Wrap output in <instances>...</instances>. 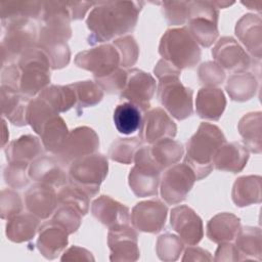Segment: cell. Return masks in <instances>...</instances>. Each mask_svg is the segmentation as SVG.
<instances>
[{
  "mask_svg": "<svg viewBox=\"0 0 262 262\" xmlns=\"http://www.w3.org/2000/svg\"><path fill=\"white\" fill-rule=\"evenodd\" d=\"M142 5L141 1L95 2L86 20L90 31L87 43L95 45L132 32Z\"/></svg>",
  "mask_w": 262,
  "mask_h": 262,
  "instance_id": "6da1fadb",
  "label": "cell"
},
{
  "mask_svg": "<svg viewBox=\"0 0 262 262\" xmlns=\"http://www.w3.org/2000/svg\"><path fill=\"white\" fill-rule=\"evenodd\" d=\"M154 73L159 80L157 97L162 106L178 121L190 117L193 112V91L181 83V71L162 58L157 62Z\"/></svg>",
  "mask_w": 262,
  "mask_h": 262,
  "instance_id": "7a4b0ae2",
  "label": "cell"
},
{
  "mask_svg": "<svg viewBox=\"0 0 262 262\" xmlns=\"http://www.w3.org/2000/svg\"><path fill=\"white\" fill-rule=\"evenodd\" d=\"M226 142L222 130L211 123L200 124L195 133L186 142L184 163L194 172L196 180L207 177L213 170V159Z\"/></svg>",
  "mask_w": 262,
  "mask_h": 262,
  "instance_id": "3957f363",
  "label": "cell"
},
{
  "mask_svg": "<svg viewBox=\"0 0 262 262\" xmlns=\"http://www.w3.org/2000/svg\"><path fill=\"white\" fill-rule=\"evenodd\" d=\"M1 61L2 68L19 59L27 51L38 45L39 32L33 19L1 21Z\"/></svg>",
  "mask_w": 262,
  "mask_h": 262,
  "instance_id": "277c9868",
  "label": "cell"
},
{
  "mask_svg": "<svg viewBox=\"0 0 262 262\" xmlns=\"http://www.w3.org/2000/svg\"><path fill=\"white\" fill-rule=\"evenodd\" d=\"M159 53L180 71L193 68L201 59L199 44L185 27L168 29L160 40Z\"/></svg>",
  "mask_w": 262,
  "mask_h": 262,
  "instance_id": "5b68a950",
  "label": "cell"
},
{
  "mask_svg": "<svg viewBox=\"0 0 262 262\" xmlns=\"http://www.w3.org/2000/svg\"><path fill=\"white\" fill-rule=\"evenodd\" d=\"M108 172V162L101 154H92L70 164L68 178L70 184L82 189L89 198L96 195L100 184Z\"/></svg>",
  "mask_w": 262,
  "mask_h": 262,
  "instance_id": "8992f818",
  "label": "cell"
},
{
  "mask_svg": "<svg viewBox=\"0 0 262 262\" xmlns=\"http://www.w3.org/2000/svg\"><path fill=\"white\" fill-rule=\"evenodd\" d=\"M17 66L20 72L19 90L24 95L33 97L49 85L51 64L38 46L27 51L18 59Z\"/></svg>",
  "mask_w": 262,
  "mask_h": 262,
  "instance_id": "52a82bcc",
  "label": "cell"
},
{
  "mask_svg": "<svg viewBox=\"0 0 262 262\" xmlns=\"http://www.w3.org/2000/svg\"><path fill=\"white\" fill-rule=\"evenodd\" d=\"M134 163L128 175L132 192L138 198L157 195L161 181L160 174L163 170L152 159L149 146H142L136 151Z\"/></svg>",
  "mask_w": 262,
  "mask_h": 262,
  "instance_id": "ba28073f",
  "label": "cell"
},
{
  "mask_svg": "<svg viewBox=\"0 0 262 262\" xmlns=\"http://www.w3.org/2000/svg\"><path fill=\"white\" fill-rule=\"evenodd\" d=\"M189 18L187 31L193 40L203 47H210L219 35V11L212 1H188Z\"/></svg>",
  "mask_w": 262,
  "mask_h": 262,
  "instance_id": "9c48e42d",
  "label": "cell"
},
{
  "mask_svg": "<svg viewBox=\"0 0 262 262\" xmlns=\"http://www.w3.org/2000/svg\"><path fill=\"white\" fill-rule=\"evenodd\" d=\"M71 37V26L43 25L41 27L37 46L48 57L52 70H59L69 64L71 60V50L68 45V40Z\"/></svg>",
  "mask_w": 262,
  "mask_h": 262,
  "instance_id": "30bf717a",
  "label": "cell"
},
{
  "mask_svg": "<svg viewBox=\"0 0 262 262\" xmlns=\"http://www.w3.org/2000/svg\"><path fill=\"white\" fill-rule=\"evenodd\" d=\"M195 180V174L187 164H175L169 167L161 179L160 192L162 199L169 205L184 201Z\"/></svg>",
  "mask_w": 262,
  "mask_h": 262,
  "instance_id": "8fae6325",
  "label": "cell"
},
{
  "mask_svg": "<svg viewBox=\"0 0 262 262\" xmlns=\"http://www.w3.org/2000/svg\"><path fill=\"white\" fill-rule=\"evenodd\" d=\"M75 64L101 78L115 72L120 66V54L113 44H101L76 54Z\"/></svg>",
  "mask_w": 262,
  "mask_h": 262,
  "instance_id": "7c38bea8",
  "label": "cell"
},
{
  "mask_svg": "<svg viewBox=\"0 0 262 262\" xmlns=\"http://www.w3.org/2000/svg\"><path fill=\"white\" fill-rule=\"evenodd\" d=\"M127 71V82L120 96L135 104L141 112H146L150 106V100L157 90L156 80L149 73L139 69Z\"/></svg>",
  "mask_w": 262,
  "mask_h": 262,
  "instance_id": "4fadbf2b",
  "label": "cell"
},
{
  "mask_svg": "<svg viewBox=\"0 0 262 262\" xmlns=\"http://www.w3.org/2000/svg\"><path fill=\"white\" fill-rule=\"evenodd\" d=\"M168 215V207L158 199L137 203L131 212L133 227L141 232L158 233L163 229Z\"/></svg>",
  "mask_w": 262,
  "mask_h": 262,
  "instance_id": "5bb4252c",
  "label": "cell"
},
{
  "mask_svg": "<svg viewBox=\"0 0 262 262\" xmlns=\"http://www.w3.org/2000/svg\"><path fill=\"white\" fill-rule=\"evenodd\" d=\"M107 246L111 251L110 260L113 262H133L140 257L137 232L130 225L108 229Z\"/></svg>",
  "mask_w": 262,
  "mask_h": 262,
  "instance_id": "9a60e30c",
  "label": "cell"
},
{
  "mask_svg": "<svg viewBox=\"0 0 262 262\" xmlns=\"http://www.w3.org/2000/svg\"><path fill=\"white\" fill-rule=\"evenodd\" d=\"M99 147V137L90 127L80 126L72 130L61 151L59 161L71 164L75 160L94 154Z\"/></svg>",
  "mask_w": 262,
  "mask_h": 262,
  "instance_id": "2e32d148",
  "label": "cell"
},
{
  "mask_svg": "<svg viewBox=\"0 0 262 262\" xmlns=\"http://www.w3.org/2000/svg\"><path fill=\"white\" fill-rule=\"evenodd\" d=\"M177 133V126L166 111L155 107L144 112L139 128V138L152 144L164 138H173Z\"/></svg>",
  "mask_w": 262,
  "mask_h": 262,
  "instance_id": "e0dca14e",
  "label": "cell"
},
{
  "mask_svg": "<svg viewBox=\"0 0 262 262\" xmlns=\"http://www.w3.org/2000/svg\"><path fill=\"white\" fill-rule=\"evenodd\" d=\"M212 55L223 70L233 72L234 74L247 71L252 63L250 55L230 36L221 37L216 42L212 49Z\"/></svg>",
  "mask_w": 262,
  "mask_h": 262,
  "instance_id": "ac0fdd59",
  "label": "cell"
},
{
  "mask_svg": "<svg viewBox=\"0 0 262 262\" xmlns=\"http://www.w3.org/2000/svg\"><path fill=\"white\" fill-rule=\"evenodd\" d=\"M170 224L182 242L188 246L198 245L204 236L201 217L186 205L176 206L171 210Z\"/></svg>",
  "mask_w": 262,
  "mask_h": 262,
  "instance_id": "d6986e66",
  "label": "cell"
},
{
  "mask_svg": "<svg viewBox=\"0 0 262 262\" xmlns=\"http://www.w3.org/2000/svg\"><path fill=\"white\" fill-rule=\"evenodd\" d=\"M92 216L108 229L129 225L130 210L124 204L108 195H100L91 204Z\"/></svg>",
  "mask_w": 262,
  "mask_h": 262,
  "instance_id": "ffe728a7",
  "label": "cell"
},
{
  "mask_svg": "<svg viewBox=\"0 0 262 262\" xmlns=\"http://www.w3.org/2000/svg\"><path fill=\"white\" fill-rule=\"evenodd\" d=\"M57 193L53 186L37 182L25 193V205L29 213L39 219H47L57 209Z\"/></svg>",
  "mask_w": 262,
  "mask_h": 262,
  "instance_id": "44dd1931",
  "label": "cell"
},
{
  "mask_svg": "<svg viewBox=\"0 0 262 262\" xmlns=\"http://www.w3.org/2000/svg\"><path fill=\"white\" fill-rule=\"evenodd\" d=\"M68 235L69 232L62 226L50 220L39 227L37 248L44 258L53 260L68 246Z\"/></svg>",
  "mask_w": 262,
  "mask_h": 262,
  "instance_id": "7402d4cb",
  "label": "cell"
},
{
  "mask_svg": "<svg viewBox=\"0 0 262 262\" xmlns=\"http://www.w3.org/2000/svg\"><path fill=\"white\" fill-rule=\"evenodd\" d=\"M235 35L248 52L257 60L262 54V20L259 15L247 13L235 25Z\"/></svg>",
  "mask_w": 262,
  "mask_h": 262,
  "instance_id": "603a6c76",
  "label": "cell"
},
{
  "mask_svg": "<svg viewBox=\"0 0 262 262\" xmlns=\"http://www.w3.org/2000/svg\"><path fill=\"white\" fill-rule=\"evenodd\" d=\"M28 173L29 177L34 181L48 184L54 188L64 186L69 180L58 161L48 156H41L35 159L31 163Z\"/></svg>",
  "mask_w": 262,
  "mask_h": 262,
  "instance_id": "cb8c5ba5",
  "label": "cell"
},
{
  "mask_svg": "<svg viewBox=\"0 0 262 262\" xmlns=\"http://www.w3.org/2000/svg\"><path fill=\"white\" fill-rule=\"evenodd\" d=\"M29 98L19 91L1 85L0 100L3 117L7 118L15 126L23 127L28 125L27 110L30 102Z\"/></svg>",
  "mask_w": 262,
  "mask_h": 262,
  "instance_id": "d4e9b609",
  "label": "cell"
},
{
  "mask_svg": "<svg viewBox=\"0 0 262 262\" xmlns=\"http://www.w3.org/2000/svg\"><path fill=\"white\" fill-rule=\"evenodd\" d=\"M249 150L237 141L224 143L217 150L213 159V167L220 171L231 173L241 172L247 165Z\"/></svg>",
  "mask_w": 262,
  "mask_h": 262,
  "instance_id": "484cf974",
  "label": "cell"
},
{
  "mask_svg": "<svg viewBox=\"0 0 262 262\" xmlns=\"http://www.w3.org/2000/svg\"><path fill=\"white\" fill-rule=\"evenodd\" d=\"M226 106V98L223 91L217 87H203L195 98V112L200 118L210 121H218Z\"/></svg>",
  "mask_w": 262,
  "mask_h": 262,
  "instance_id": "4316f807",
  "label": "cell"
},
{
  "mask_svg": "<svg viewBox=\"0 0 262 262\" xmlns=\"http://www.w3.org/2000/svg\"><path fill=\"white\" fill-rule=\"evenodd\" d=\"M69 134L70 132L64 120L58 114H55L43 124L39 136L43 147L57 156L63 148Z\"/></svg>",
  "mask_w": 262,
  "mask_h": 262,
  "instance_id": "83f0119b",
  "label": "cell"
},
{
  "mask_svg": "<svg viewBox=\"0 0 262 262\" xmlns=\"http://www.w3.org/2000/svg\"><path fill=\"white\" fill-rule=\"evenodd\" d=\"M241 228V219L232 213L222 212L213 216L207 223V236L216 244L231 242Z\"/></svg>",
  "mask_w": 262,
  "mask_h": 262,
  "instance_id": "f1b7e54d",
  "label": "cell"
},
{
  "mask_svg": "<svg viewBox=\"0 0 262 262\" xmlns=\"http://www.w3.org/2000/svg\"><path fill=\"white\" fill-rule=\"evenodd\" d=\"M235 248L238 252L239 261L261 260L262 234L261 229L255 226L241 227L235 235Z\"/></svg>",
  "mask_w": 262,
  "mask_h": 262,
  "instance_id": "f546056e",
  "label": "cell"
},
{
  "mask_svg": "<svg viewBox=\"0 0 262 262\" xmlns=\"http://www.w3.org/2000/svg\"><path fill=\"white\" fill-rule=\"evenodd\" d=\"M43 144L40 139L32 134L21 135L7 144L5 156L8 162H33L40 157L43 150Z\"/></svg>",
  "mask_w": 262,
  "mask_h": 262,
  "instance_id": "4dcf8cb0",
  "label": "cell"
},
{
  "mask_svg": "<svg viewBox=\"0 0 262 262\" xmlns=\"http://www.w3.org/2000/svg\"><path fill=\"white\" fill-rule=\"evenodd\" d=\"M40 227L39 218L29 214H17L8 219L5 226L6 237L13 243H24L31 241Z\"/></svg>",
  "mask_w": 262,
  "mask_h": 262,
  "instance_id": "1f68e13d",
  "label": "cell"
},
{
  "mask_svg": "<svg viewBox=\"0 0 262 262\" xmlns=\"http://www.w3.org/2000/svg\"><path fill=\"white\" fill-rule=\"evenodd\" d=\"M237 130L243 137L244 145L247 149L254 154H260L262 150L261 112H253L244 115L237 123Z\"/></svg>",
  "mask_w": 262,
  "mask_h": 262,
  "instance_id": "d6a6232c",
  "label": "cell"
},
{
  "mask_svg": "<svg viewBox=\"0 0 262 262\" xmlns=\"http://www.w3.org/2000/svg\"><path fill=\"white\" fill-rule=\"evenodd\" d=\"M231 198L237 207H246L261 202V177L247 175L238 177L231 190Z\"/></svg>",
  "mask_w": 262,
  "mask_h": 262,
  "instance_id": "836d02e7",
  "label": "cell"
},
{
  "mask_svg": "<svg viewBox=\"0 0 262 262\" xmlns=\"http://www.w3.org/2000/svg\"><path fill=\"white\" fill-rule=\"evenodd\" d=\"M43 2L40 1H2L0 2L1 21L15 19H35L41 17Z\"/></svg>",
  "mask_w": 262,
  "mask_h": 262,
  "instance_id": "e575fe53",
  "label": "cell"
},
{
  "mask_svg": "<svg viewBox=\"0 0 262 262\" xmlns=\"http://www.w3.org/2000/svg\"><path fill=\"white\" fill-rule=\"evenodd\" d=\"M38 97L46 101L55 112L66 113L77 103V97L71 85H48Z\"/></svg>",
  "mask_w": 262,
  "mask_h": 262,
  "instance_id": "d590c367",
  "label": "cell"
},
{
  "mask_svg": "<svg viewBox=\"0 0 262 262\" xmlns=\"http://www.w3.org/2000/svg\"><path fill=\"white\" fill-rule=\"evenodd\" d=\"M258 81L252 73H235L227 79L225 89L229 97L234 101L250 100L256 94Z\"/></svg>",
  "mask_w": 262,
  "mask_h": 262,
  "instance_id": "8d00e7d4",
  "label": "cell"
},
{
  "mask_svg": "<svg viewBox=\"0 0 262 262\" xmlns=\"http://www.w3.org/2000/svg\"><path fill=\"white\" fill-rule=\"evenodd\" d=\"M149 148L152 159L162 170L179 162L184 155L182 143L172 138L161 139L152 143Z\"/></svg>",
  "mask_w": 262,
  "mask_h": 262,
  "instance_id": "74e56055",
  "label": "cell"
},
{
  "mask_svg": "<svg viewBox=\"0 0 262 262\" xmlns=\"http://www.w3.org/2000/svg\"><path fill=\"white\" fill-rule=\"evenodd\" d=\"M113 119L117 130L122 134L129 135L140 128L142 115L139 107L128 101L116 106Z\"/></svg>",
  "mask_w": 262,
  "mask_h": 262,
  "instance_id": "f35d334b",
  "label": "cell"
},
{
  "mask_svg": "<svg viewBox=\"0 0 262 262\" xmlns=\"http://www.w3.org/2000/svg\"><path fill=\"white\" fill-rule=\"evenodd\" d=\"M74 89L77 97V112L80 114L85 107L98 104L103 98V90L95 82L91 80L78 81L70 84Z\"/></svg>",
  "mask_w": 262,
  "mask_h": 262,
  "instance_id": "ab89813d",
  "label": "cell"
},
{
  "mask_svg": "<svg viewBox=\"0 0 262 262\" xmlns=\"http://www.w3.org/2000/svg\"><path fill=\"white\" fill-rule=\"evenodd\" d=\"M141 140L138 137L119 138L112 143L108 149L111 160L125 165L134 162L136 151L140 148Z\"/></svg>",
  "mask_w": 262,
  "mask_h": 262,
  "instance_id": "60d3db41",
  "label": "cell"
},
{
  "mask_svg": "<svg viewBox=\"0 0 262 262\" xmlns=\"http://www.w3.org/2000/svg\"><path fill=\"white\" fill-rule=\"evenodd\" d=\"M183 249L184 243L173 233L161 234L156 242V253L162 261L172 262L178 260Z\"/></svg>",
  "mask_w": 262,
  "mask_h": 262,
  "instance_id": "b9f144b4",
  "label": "cell"
},
{
  "mask_svg": "<svg viewBox=\"0 0 262 262\" xmlns=\"http://www.w3.org/2000/svg\"><path fill=\"white\" fill-rule=\"evenodd\" d=\"M58 114L40 97L30 100L27 110V122L34 132L39 135L43 124L53 115Z\"/></svg>",
  "mask_w": 262,
  "mask_h": 262,
  "instance_id": "7bdbcfd3",
  "label": "cell"
},
{
  "mask_svg": "<svg viewBox=\"0 0 262 262\" xmlns=\"http://www.w3.org/2000/svg\"><path fill=\"white\" fill-rule=\"evenodd\" d=\"M59 205H67L77 210L82 216L86 215L89 211V196L82 189L70 184L62 186L57 193Z\"/></svg>",
  "mask_w": 262,
  "mask_h": 262,
  "instance_id": "ee69618b",
  "label": "cell"
},
{
  "mask_svg": "<svg viewBox=\"0 0 262 262\" xmlns=\"http://www.w3.org/2000/svg\"><path fill=\"white\" fill-rule=\"evenodd\" d=\"M113 45L120 54V66L123 69L136 63L139 56V47L133 36L125 35L119 37L113 41Z\"/></svg>",
  "mask_w": 262,
  "mask_h": 262,
  "instance_id": "f6af8a7d",
  "label": "cell"
},
{
  "mask_svg": "<svg viewBox=\"0 0 262 262\" xmlns=\"http://www.w3.org/2000/svg\"><path fill=\"white\" fill-rule=\"evenodd\" d=\"M29 163L15 161L9 162V164L4 168V180L8 186L11 188L20 189L28 185L29 183V173L27 170Z\"/></svg>",
  "mask_w": 262,
  "mask_h": 262,
  "instance_id": "bcb514c9",
  "label": "cell"
},
{
  "mask_svg": "<svg viewBox=\"0 0 262 262\" xmlns=\"http://www.w3.org/2000/svg\"><path fill=\"white\" fill-rule=\"evenodd\" d=\"M162 11L169 25L180 26L188 21V1H164L161 2Z\"/></svg>",
  "mask_w": 262,
  "mask_h": 262,
  "instance_id": "7dc6e473",
  "label": "cell"
},
{
  "mask_svg": "<svg viewBox=\"0 0 262 262\" xmlns=\"http://www.w3.org/2000/svg\"><path fill=\"white\" fill-rule=\"evenodd\" d=\"M51 220L62 226L69 234H71L76 232L80 227L82 223V215L70 206L60 205L53 213Z\"/></svg>",
  "mask_w": 262,
  "mask_h": 262,
  "instance_id": "c3c4849f",
  "label": "cell"
},
{
  "mask_svg": "<svg viewBox=\"0 0 262 262\" xmlns=\"http://www.w3.org/2000/svg\"><path fill=\"white\" fill-rule=\"evenodd\" d=\"M198 77L204 87H216L224 82L225 72L216 61H206L199 67Z\"/></svg>",
  "mask_w": 262,
  "mask_h": 262,
  "instance_id": "681fc988",
  "label": "cell"
},
{
  "mask_svg": "<svg viewBox=\"0 0 262 262\" xmlns=\"http://www.w3.org/2000/svg\"><path fill=\"white\" fill-rule=\"evenodd\" d=\"M23 210V201L18 192L13 189H2L0 194V215L2 219H9Z\"/></svg>",
  "mask_w": 262,
  "mask_h": 262,
  "instance_id": "f907efd6",
  "label": "cell"
},
{
  "mask_svg": "<svg viewBox=\"0 0 262 262\" xmlns=\"http://www.w3.org/2000/svg\"><path fill=\"white\" fill-rule=\"evenodd\" d=\"M128 71L123 68H118L112 74L96 78L95 82L101 87V89L108 94L121 93L127 82Z\"/></svg>",
  "mask_w": 262,
  "mask_h": 262,
  "instance_id": "816d5d0a",
  "label": "cell"
},
{
  "mask_svg": "<svg viewBox=\"0 0 262 262\" xmlns=\"http://www.w3.org/2000/svg\"><path fill=\"white\" fill-rule=\"evenodd\" d=\"M19 81H20V72L19 68L15 63H9L2 68L1 72V85L8 88L19 91Z\"/></svg>",
  "mask_w": 262,
  "mask_h": 262,
  "instance_id": "f5cc1de1",
  "label": "cell"
},
{
  "mask_svg": "<svg viewBox=\"0 0 262 262\" xmlns=\"http://www.w3.org/2000/svg\"><path fill=\"white\" fill-rule=\"evenodd\" d=\"M213 260L216 262L239 261V256L233 244H231L230 242H223L219 244Z\"/></svg>",
  "mask_w": 262,
  "mask_h": 262,
  "instance_id": "db71d44e",
  "label": "cell"
},
{
  "mask_svg": "<svg viewBox=\"0 0 262 262\" xmlns=\"http://www.w3.org/2000/svg\"><path fill=\"white\" fill-rule=\"evenodd\" d=\"M61 261H94V257L90 251L87 249L72 246L67 251L62 253L60 258Z\"/></svg>",
  "mask_w": 262,
  "mask_h": 262,
  "instance_id": "11a10c76",
  "label": "cell"
},
{
  "mask_svg": "<svg viewBox=\"0 0 262 262\" xmlns=\"http://www.w3.org/2000/svg\"><path fill=\"white\" fill-rule=\"evenodd\" d=\"M70 13H71V18L74 20L78 19H83L89 8L94 6L95 2H77V1H67L66 2Z\"/></svg>",
  "mask_w": 262,
  "mask_h": 262,
  "instance_id": "9f6ffc18",
  "label": "cell"
},
{
  "mask_svg": "<svg viewBox=\"0 0 262 262\" xmlns=\"http://www.w3.org/2000/svg\"><path fill=\"white\" fill-rule=\"evenodd\" d=\"M182 261H212L210 252L200 247H188L185 249Z\"/></svg>",
  "mask_w": 262,
  "mask_h": 262,
  "instance_id": "6f0895ef",
  "label": "cell"
},
{
  "mask_svg": "<svg viewBox=\"0 0 262 262\" xmlns=\"http://www.w3.org/2000/svg\"><path fill=\"white\" fill-rule=\"evenodd\" d=\"M241 3H242L243 5H245V6H247L249 9H253V10L261 11V4H262V2H261V1H258V2H253V1L245 2V1H242Z\"/></svg>",
  "mask_w": 262,
  "mask_h": 262,
  "instance_id": "680465c9",
  "label": "cell"
},
{
  "mask_svg": "<svg viewBox=\"0 0 262 262\" xmlns=\"http://www.w3.org/2000/svg\"><path fill=\"white\" fill-rule=\"evenodd\" d=\"M212 3L214 4V6L217 9L218 8H226V7L234 4V2H228V1H212Z\"/></svg>",
  "mask_w": 262,
  "mask_h": 262,
  "instance_id": "91938a15",
  "label": "cell"
},
{
  "mask_svg": "<svg viewBox=\"0 0 262 262\" xmlns=\"http://www.w3.org/2000/svg\"><path fill=\"white\" fill-rule=\"evenodd\" d=\"M2 123H3V135H2V146L4 147L5 143L7 142V139H8L9 133H8V130H7V126H6V123H5V120H4V119L2 120Z\"/></svg>",
  "mask_w": 262,
  "mask_h": 262,
  "instance_id": "94428289",
  "label": "cell"
}]
</instances>
